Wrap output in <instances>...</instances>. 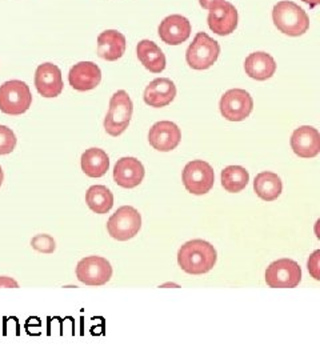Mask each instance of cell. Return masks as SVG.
Instances as JSON below:
<instances>
[{"label":"cell","instance_id":"cell-1","mask_svg":"<svg viewBox=\"0 0 320 360\" xmlns=\"http://www.w3.org/2000/svg\"><path fill=\"white\" fill-rule=\"evenodd\" d=\"M217 250L202 239L190 240L180 247L178 264L190 275H202L212 270L217 263Z\"/></svg>","mask_w":320,"mask_h":360},{"label":"cell","instance_id":"cell-2","mask_svg":"<svg viewBox=\"0 0 320 360\" xmlns=\"http://www.w3.org/2000/svg\"><path fill=\"white\" fill-rule=\"evenodd\" d=\"M272 20L275 27L288 37H300L309 28V18L306 11L290 0H283L274 6Z\"/></svg>","mask_w":320,"mask_h":360},{"label":"cell","instance_id":"cell-3","mask_svg":"<svg viewBox=\"0 0 320 360\" xmlns=\"http://www.w3.org/2000/svg\"><path fill=\"white\" fill-rule=\"evenodd\" d=\"M32 103V95L27 83L8 80L0 86V111L7 115H22Z\"/></svg>","mask_w":320,"mask_h":360},{"label":"cell","instance_id":"cell-4","mask_svg":"<svg viewBox=\"0 0 320 360\" xmlns=\"http://www.w3.org/2000/svg\"><path fill=\"white\" fill-rule=\"evenodd\" d=\"M134 112V104L126 91L120 90L111 96L110 108L104 119V129L111 136H119L128 129Z\"/></svg>","mask_w":320,"mask_h":360},{"label":"cell","instance_id":"cell-5","mask_svg":"<svg viewBox=\"0 0 320 360\" xmlns=\"http://www.w3.org/2000/svg\"><path fill=\"white\" fill-rule=\"evenodd\" d=\"M219 53L220 46L218 41L208 37L205 32H199L186 52V60L193 70L203 71L215 65Z\"/></svg>","mask_w":320,"mask_h":360},{"label":"cell","instance_id":"cell-6","mask_svg":"<svg viewBox=\"0 0 320 360\" xmlns=\"http://www.w3.org/2000/svg\"><path fill=\"white\" fill-rule=\"evenodd\" d=\"M141 229V217L136 208L123 206L107 221L110 236L119 242H127L138 235Z\"/></svg>","mask_w":320,"mask_h":360},{"label":"cell","instance_id":"cell-7","mask_svg":"<svg viewBox=\"0 0 320 360\" xmlns=\"http://www.w3.org/2000/svg\"><path fill=\"white\" fill-rule=\"evenodd\" d=\"M183 184L188 193L205 195L210 193L215 183L214 168L205 160H192L183 169Z\"/></svg>","mask_w":320,"mask_h":360},{"label":"cell","instance_id":"cell-8","mask_svg":"<svg viewBox=\"0 0 320 360\" xmlns=\"http://www.w3.org/2000/svg\"><path fill=\"white\" fill-rule=\"evenodd\" d=\"M302 282L300 266L291 259H279L266 270V283L271 288H295Z\"/></svg>","mask_w":320,"mask_h":360},{"label":"cell","instance_id":"cell-9","mask_svg":"<svg viewBox=\"0 0 320 360\" xmlns=\"http://www.w3.org/2000/svg\"><path fill=\"white\" fill-rule=\"evenodd\" d=\"M220 114L229 122H242L254 110V101L250 92L242 89L227 91L219 103Z\"/></svg>","mask_w":320,"mask_h":360},{"label":"cell","instance_id":"cell-10","mask_svg":"<svg viewBox=\"0 0 320 360\" xmlns=\"http://www.w3.org/2000/svg\"><path fill=\"white\" fill-rule=\"evenodd\" d=\"M113 276L111 263L102 257H87L77 266V278L86 285H103Z\"/></svg>","mask_w":320,"mask_h":360},{"label":"cell","instance_id":"cell-11","mask_svg":"<svg viewBox=\"0 0 320 360\" xmlns=\"http://www.w3.org/2000/svg\"><path fill=\"white\" fill-rule=\"evenodd\" d=\"M207 20L215 34L220 37L230 35L238 27V10L230 1L222 0L210 8Z\"/></svg>","mask_w":320,"mask_h":360},{"label":"cell","instance_id":"cell-12","mask_svg":"<svg viewBox=\"0 0 320 360\" xmlns=\"http://www.w3.org/2000/svg\"><path fill=\"white\" fill-rule=\"evenodd\" d=\"M148 141L155 150L160 153H169L179 146L181 132L179 127L169 120L158 122L148 132Z\"/></svg>","mask_w":320,"mask_h":360},{"label":"cell","instance_id":"cell-13","mask_svg":"<svg viewBox=\"0 0 320 360\" xmlns=\"http://www.w3.org/2000/svg\"><path fill=\"white\" fill-rule=\"evenodd\" d=\"M35 87L44 98H56L63 91L62 71L56 65L43 63L35 72Z\"/></svg>","mask_w":320,"mask_h":360},{"label":"cell","instance_id":"cell-14","mask_svg":"<svg viewBox=\"0 0 320 360\" xmlns=\"http://www.w3.org/2000/svg\"><path fill=\"white\" fill-rule=\"evenodd\" d=\"M68 82L74 90L82 92L94 90L102 82V71L92 62H80L70 70Z\"/></svg>","mask_w":320,"mask_h":360},{"label":"cell","instance_id":"cell-15","mask_svg":"<svg viewBox=\"0 0 320 360\" xmlns=\"http://www.w3.org/2000/svg\"><path fill=\"white\" fill-rule=\"evenodd\" d=\"M146 171L136 158L126 156L116 162L114 168V180L123 188H135L144 179Z\"/></svg>","mask_w":320,"mask_h":360},{"label":"cell","instance_id":"cell-16","mask_svg":"<svg viewBox=\"0 0 320 360\" xmlns=\"http://www.w3.org/2000/svg\"><path fill=\"white\" fill-rule=\"evenodd\" d=\"M191 35V23L181 15H171L159 26V37L171 46H179Z\"/></svg>","mask_w":320,"mask_h":360},{"label":"cell","instance_id":"cell-17","mask_svg":"<svg viewBox=\"0 0 320 360\" xmlns=\"http://www.w3.org/2000/svg\"><path fill=\"white\" fill-rule=\"evenodd\" d=\"M291 147L299 158H315L320 153L319 131L311 126H302L296 129L291 136Z\"/></svg>","mask_w":320,"mask_h":360},{"label":"cell","instance_id":"cell-18","mask_svg":"<svg viewBox=\"0 0 320 360\" xmlns=\"http://www.w3.org/2000/svg\"><path fill=\"white\" fill-rule=\"evenodd\" d=\"M177 96V86L168 77H158L153 80L144 90L143 99L146 104L155 108L166 107Z\"/></svg>","mask_w":320,"mask_h":360},{"label":"cell","instance_id":"cell-19","mask_svg":"<svg viewBox=\"0 0 320 360\" xmlns=\"http://www.w3.org/2000/svg\"><path fill=\"white\" fill-rule=\"evenodd\" d=\"M126 37L116 31L107 30L98 37V55L107 62H115L126 52Z\"/></svg>","mask_w":320,"mask_h":360},{"label":"cell","instance_id":"cell-20","mask_svg":"<svg viewBox=\"0 0 320 360\" xmlns=\"http://www.w3.org/2000/svg\"><path fill=\"white\" fill-rule=\"evenodd\" d=\"M244 70L251 79L263 82L275 75L276 63L267 52L257 51L247 56L244 62Z\"/></svg>","mask_w":320,"mask_h":360},{"label":"cell","instance_id":"cell-21","mask_svg":"<svg viewBox=\"0 0 320 360\" xmlns=\"http://www.w3.org/2000/svg\"><path fill=\"white\" fill-rule=\"evenodd\" d=\"M138 59L150 72L160 74L166 68V56L153 40H141L136 47Z\"/></svg>","mask_w":320,"mask_h":360},{"label":"cell","instance_id":"cell-22","mask_svg":"<svg viewBox=\"0 0 320 360\" xmlns=\"http://www.w3.org/2000/svg\"><path fill=\"white\" fill-rule=\"evenodd\" d=\"M83 172L90 178H102L110 168V158L101 148H90L80 159Z\"/></svg>","mask_w":320,"mask_h":360},{"label":"cell","instance_id":"cell-23","mask_svg":"<svg viewBox=\"0 0 320 360\" xmlns=\"http://www.w3.org/2000/svg\"><path fill=\"white\" fill-rule=\"evenodd\" d=\"M254 190L256 195L266 202L276 200L282 193V180L274 172H260L254 180Z\"/></svg>","mask_w":320,"mask_h":360},{"label":"cell","instance_id":"cell-24","mask_svg":"<svg viewBox=\"0 0 320 360\" xmlns=\"http://www.w3.org/2000/svg\"><path fill=\"white\" fill-rule=\"evenodd\" d=\"M86 203L96 214H107L114 206V195L105 186H92L86 193Z\"/></svg>","mask_w":320,"mask_h":360},{"label":"cell","instance_id":"cell-25","mask_svg":"<svg viewBox=\"0 0 320 360\" xmlns=\"http://www.w3.org/2000/svg\"><path fill=\"white\" fill-rule=\"evenodd\" d=\"M250 181V174L242 166H229L222 171V186L231 193L243 191Z\"/></svg>","mask_w":320,"mask_h":360},{"label":"cell","instance_id":"cell-26","mask_svg":"<svg viewBox=\"0 0 320 360\" xmlns=\"http://www.w3.org/2000/svg\"><path fill=\"white\" fill-rule=\"evenodd\" d=\"M18 139L11 129L7 126H0V155H8L16 147Z\"/></svg>","mask_w":320,"mask_h":360},{"label":"cell","instance_id":"cell-27","mask_svg":"<svg viewBox=\"0 0 320 360\" xmlns=\"http://www.w3.org/2000/svg\"><path fill=\"white\" fill-rule=\"evenodd\" d=\"M31 245L34 250H37L39 252L43 254H52L56 250V243L53 240V238L47 235V233H40L32 238Z\"/></svg>","mask_w":320,"mask_h":360},{"label":"cell","instance_id":"cell-28","mask_svg":"<svg viewBox=\"0 0 320 360\" xmlns=\"http://www.w3.org/2000/svg\"><path fill=\"white\" fill-rule=\"evenodd\" d=\"M319 254L320 251H315L311 257H309V260H308V271H309V274L316 279V281H319Z\"/></svg>","mask_w":320,"mask_h":360},{"label":"cell","instance_id":"cell-29","mask_svg":"<svg viewBox=\"0 0 320 360\" xmlns=\"http://www.w3.org/2000/svg\"><path fill=\"white\" fill-rule=\"evenodd\" d=\"M0 288H19V284L13 278L0 276Z\"/></svg>","mask_w":320,"mask_h":360},{"label":"cell","instance_id":"cell-30","mask_svg":"<svg viewBox=\"0 0 320 360\" xmlns=\"http://www.w3.org/2000/svg\"><path fill=\"white\" fill-rule=\"evenodd\" d=\"M219 1H222V0H199L200 6L205 10H210L212 6H215Z\"/></svg>","mask_w":320,"mask_h":360},{"label":"cell","instance_id":"cell-31","mask_svg":"<svg viewBox=\"0 0 320 360\" xmlns=\"http://www.w3.org/2000/svg\"><path fill=\"white\" fill-rule=\"evenodd\" d=\"M303 1H305V3H307L308 6H309L311 8L316 7V6L320 3V0H303Z\"/></svg>","mask_w":320,"mask_h":360},{"label":"cell","instance_id":"cell-32","mask_svg":"<svg viewBox=\"0 0 320 360\" xmlns=\"http://www.w3.org/2000/svg\"><path fill=\"white\" fill-rule=\"evenodd\" d=\"M3 180H4V174H3V169L0 167V187H1V184H3Z\"/></svg>","mask_w":320,"mask_h":360}]
</instances>
